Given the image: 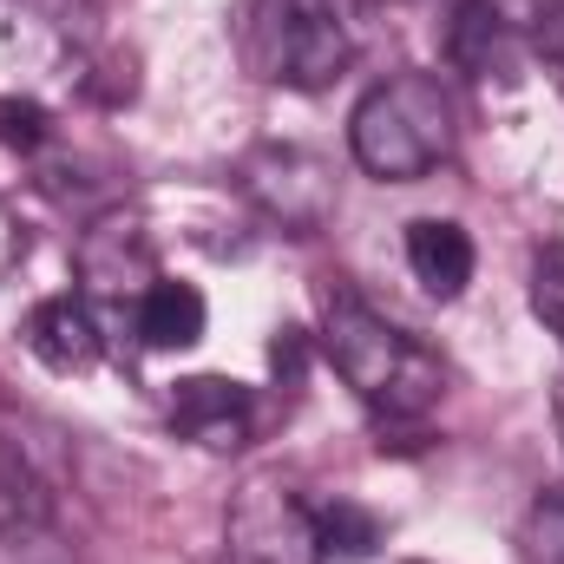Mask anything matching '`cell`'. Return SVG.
<instances>
[{"label":"cell","mask_w":564,"mask_h":564,"mask_svg":"<svg viewBox=\"0 0 564 564\" xmlns=\"http://www.w3.org/2000/svg\"><path fill=\"white\" fill-rule=\"evenodd\" d=\"M230 558L237 564H322L315 512L289 486H243L230 506Z\"/></svg>","instance_id":"5"},{"label":"cell","mask_w":564,"mask_h":564,"mask_svg":"<svg viewBox=\"0 0 564 564\" xmlns=\"http://www.w3.org/2000/svg\"><path fill=\"white\" fill-rule=\"evenodd\" d=\"M355 164L381 184H414L453 151V106L433 73H388L348 119Z\"/></svg>","instance_id":"3"},{"label":"cell","mask_w":564,"mask_h":564,"mask_svg":"<svg viewBox=\"0 0 564 564\" xmlns=\"http://www.w3.org/2000/svg\"><path fill=\"white\" fill-rule=\"evenodd\" d=\"M408 270H414V282L426 295L453 302L473 282V237L453 217H414L408 224Z\"/></svg>","instance_id":"10"},{"label":"cell","mask_w":564,"mask_h":564,"mask_svg":"<svg viewBox=\"0 0 564 564\" xmlns=\"http://www.w3.org/2000/svg\"><path fill=\"white\" fill-rule=\"evenodd\" d=\"M532 308H539V322L564 341V243L539 250V263H532Z\"/></svg>","instance_id":"15"},{"label":"cell","mask_w":564,"mask_h":564,"mask_svg":"<svg viewBox=\"0 0 564 564\" xmlns=\"http://www.w3.org/2000/svg\"><path fill=\"white\" fill-rule=\"evenodd\" d=\"M552 414H558V440H564V375H558V388H552Z\"/></svg>","instance_id":"18"},{"label":"cell","mask_w":564,"mask_h":564,"mask_svg":"<svg viewBox=\"0 0 564 564\" xmlns=\"http://www.w3.org/2000/svg\"><path fill=\"white\" fill-rule=\"evenodd\" d=\"M315 532H322V558H368L381 545V525L361 506H348V499H335L328 512H315Z\"/></svg>","instance_id":"12"},{"label":"cell","mask_w":564,"mask_h":564,"mask_svg":"<svg viewBox=\"0 0 564 564\" xmlns=\"http://www.w3.org/2000/svg\"><path fill=\"white\" fill-rule=\"evenodd\" d=\"M0 564H86L53 525L40 519H7L0 525Z\"/></svg>","instance_id":"13"},{"label":"cell","mask_w":564,"mask_h":564,"mask_svg":"<svg viewBox=\"0 0 564 564\" xmlns=\"http://www.w3.org/2000/svg\"><path fill=\"white\" fill-rule=\"evenodd\" d=\"M539 33H545L552 59L564 66V0H539Z\"/></svg>","instance_id":"17"},{"label":"cell","mask_w":564,"mask_h":564,"mask_svg":"<svg viewBox=\"0 0 564 564\" xmlns=\"http://www.w3.org/2000/svg\"><path fill=\"white\" fill-rule=\"evenodd\" d=\"M93 46V0H0V59L73 79Z\"/></svg>","instance_id":"4"},{"label":"cell","mask_w":564,"mask_h":564,"mask_svg":"<svg viewBox=\"0 0 564 564\" xmlns=\"http://www.w3.org/2000/svg\"><path fill=\"white\" fill-rule=\"evenodd\" d=\"M243 53L257 79L322 93L361 53V0H250Z\"/></svg>","instance_id":"2"},{"label":"cell","mask_w":564,"mask_h":564,"mask_svg":"<svg viewBox=\"0 0 564 564\" xmlns=\"http://www.w3.org/2000/svg\"><path fill=\"white\" fill-rule=\"evenodd\" d=\"M26 348H33L53 375H86V368L99 361V322H93L86 302L53 295V302H40V308L26 315Z\"/></svg>","instance_id":"9"},{"label":"cell","mask_w":564,"mask_h":564,"mask_svg":"<svg viewBox=\"0 0 564 564\" xmlns=\"http://www.w3.org/2000/svg\"><path fill=\"white\" fill-rule=\"evenodd\" d=\"M139 335L144 348H158V355H177V348H197L204 341V322H210V308H204V295L191 289V282H171L158 276L151 289H144L139 302Z\"/></svg>","instance_id":"11"},{"label":"cell","mask_w":564,"mask_h":564,"mask_svg":"<svg viewBox=\"0 0 564 564\" xmlns=\"http://www.w3.org/2000/svg\"><path fill=\"white\" fill-rule=\"evenodd\" d=\"M0 139L13 144L20 158H33V151L46 144V112H40V99H0Z\"/></svg>","instance_id":"16"},{"label":"cell","mask_w":564,"mask_h":564,"mask_svg":"<svg viewBox=\"0 0 564 564\" xmlns=\"http://www.w3.org/2000/svg\"><path fill=\"white\" fill-rule=\"evenodd\" d=\"M243 191L257 197V210H270L289 230H315L335 204V184H328V164L295 151V144H263L243 158Z\"/></svg>","instance_id":"6"},{"label":"cell","mask_w":564,"mask_h":564,"mask_svg":"<svg viewBox=\"0 0 564 564\" xmlns=\"http://www.w3.org/2000/svg\"><path fill=\"white\" fill-rule=\"evenodd\" d=\"M322 348L335 361V375L361 394V408H375L381 421H421L446 388L440 355L421 335H408L401 322L375 315L361 295H328L322 308Z\"/></svg>","instance_id":"1"},{"label":"cell","mask_w":564,"mask_h":564,"mask_svg":"<svg viewBox=\"0 0 564 564\" xmlns=\"http://www.w3.org/2000/svg\"><path fill=\"white\" fill-rule=\"evenodd\" d=\"M171 421L210 453H237L250 440V388H237L224 375H191L171 394Z\"/></svg>","instance_id":"8"},{"label":"cell","mask_w":564,"mask_h":564,"mask_svg":"<svg viewBox=\"0 0 564 564\" xmlns=\"http://www.w3.org/2000/svg\"><path fill=\"white\" fill-rule=\"evenodd\" d=\"M446 53L473 86H519L525 79V40L492 0H459L446 26Z\"/></svg>","instance_id":"7"},{"label":"cell","mask_w":564,"mask_h":564,"mask_svg":"<svg viewBox=\"0 0 564 564\" xmlns=\"http://www.w3.org/2000/svg\"><path fill=\"white\" fill-rule=\"evenodd\" d=\"M519 545H525V564H564V486L532 499Z\"/></svg>","instance_id":"14"}]
</instances>
